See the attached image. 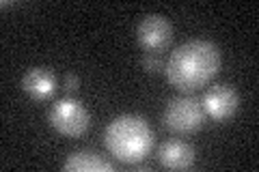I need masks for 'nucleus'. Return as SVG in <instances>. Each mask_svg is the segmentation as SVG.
I'll list each match as a JSON object with an SVG mask.
<instances>
[{"mask_svg": "<svg viewBox=\"0 0 259 172\" xmlns=\"http://www.w3.org/2000/svg\"><path fill=\"white\" fill-rule=\"evenodd\" d=\"M221 71V50L214 41L190 39L177 45L164 65L166 80L180 91H197Z\"/></svg>", "mask_w": 259, "mask_h": 172, "instance_id": "nucleus-1", "label": "nucleus"}, {"mask_svg": "<svg viewBox=\"0 0 259 172\" xmlns=\"http://www.w3.org/2000/svg\"><path fill=\"white\" fill-rule=\"evenodd\" d=\"M104 144L115 159L123 163H139L153 146V129L143 117L121 114L108 123L104 132Z\"/></svg>", "mask_w": 259, "mask_h": 172, "instance_id": "nucleus-2", "label": "nucleus"}, {"mask_svg": "<svg viewBox=\"0 0 259 172\" xmlns=\"http://www.w3.org/2000/svg\"><path fill=\"white\" fill-rule=\"evenodd\" d=\"M162 121H164V125L175 134H192L203 127L205 110L197 97H190V95L173 97V99L166 103Z\"/></svg>", "mask_w": 259, "mask_h": 172, "instance_id": "nucleus-3", "label": "nucleus"}, {"mask_svg": "<svg viewBox=\"0 0 259 172\" xmlns=\"http://www.w3.org/2000/svg\"><path fill=\"white\" fill-rule=\"evenodd\" d=\"M48 123L52 125L54 132L76 138V136H82L89 129L91 117H89V110L82 105V101L67 97V99H59L50 105V110H48Z\"/></svg>", "mask_w": 259, "mask_h": 172, "instance_id": "nucleus-4", "label": "nucleus"}, {"mask_svg": "<svg viewBox=\"0 0 259 172\" xmlns=\"http://www.w3.org/2000/svg\"><path fill=\"white\" fill-rule=\"evenodd\" d=\"M136 39L145 50H160L171 43L173 39V26L164 15L158 13H149L139 22V28H136Z\"/></svg>", "mask_w": 259, "mask_h": 172, "instance_id": "nucleus-5", "label": "nucleus"}, {"mask_svg": "<svg viewBox=\"0 0 259 172\" xmlns=\"http://www.w3.org/2000/svg\"><path fill=\"white\" fill-rule=\"evenodd\" d=\"M201 105H203L205 114H209L212 119L227 121V119H231L233 114L238 112V108H240V95H238L236 88H231L227 84H218V86H212L203 95Z\"/></svg>", "mask_w": 259, "mask_h": 172, "instance_id": "nucleus-6", "label": "nucleus"}, {"mask_svg": "<svg viewBox=\"0 0 259 172\" xmlns=\"http://www.w3.org/2000/svg\"><path fill=\"white\" fill-rule=\"evenodd\" d=\"M56 84H59V80H56L54 71L48 67H32L22 76L24 93L37 101L50 99L56 91Z\"/></svg>", "mask_w": 259, "mask_h": 172, "instance_id": "nucleus-7", "label": "nucleus"}, {"mask_svg": "<svg viewBox=\"0 0 259 172\" xmlns=\"http://www.w3.org/2000/svg\"><path fill=\"white\" fill-rule=\"evenodd\" d=\"M194 149L184 140H168L158 149V161L168 170H188L194 166Z\"/></svg>", "mask_w": 259, "mask_h": 172, "instance_id": "nucleus-8", "label": "nucleus"}, {"mask_svg": "<svg viewBox=\"0 0 259 172\" xmlns=\"http://www.w3.org/2000/svg\"><path fill=\"white\" fill-rule=\"evenodd\" d=\"M65 172H112V161H106L95 151H74L63 163Z\"/></svg>", "mask_w": 259, "mask_h": 172, "instance_id": "nucleus-9", "label": "nucleus"}, {"mask_svg": "<svg viewBox=\"0 0 259 172\" xmlns=\"http://www.w3.org/2000/svg\"><path fill=\"white\" fill-rule=\"evenodd\" d=\"M164 65L166 63L158 50H147L143 54V67L147 71H160V69H164Z\"/></svg>", "mask_w": 259, "mask_h": 172, "instance_id": "nucleus-10", "label": "nucleus"}, {"mask_svg": "<svg viewBox=\"0 0 259 172\" xmlns=\"http://www.w3.org/2000/svg\"><path fill=\"white\" fill-rule=\"evenodd\" d=\"M63 88L67 93H76L80 88V78L76 76V73H67V76L63 78Z\"/></svg>", "mask_w": 259, "mask_h": 172, "instance_id": "nucleus-11", "label": "nucleus"}]
</instances>
